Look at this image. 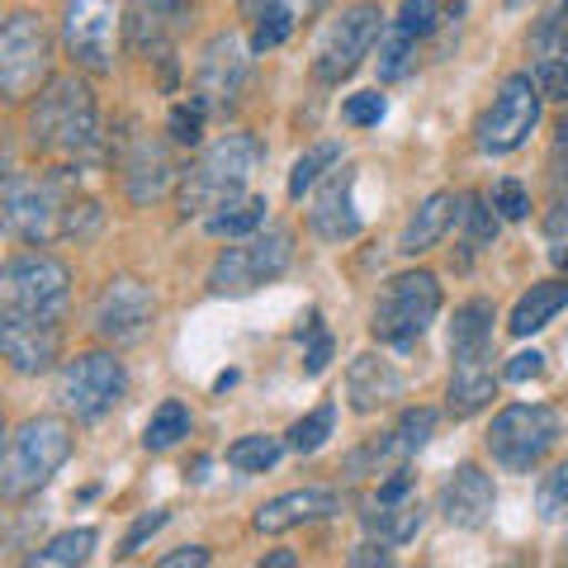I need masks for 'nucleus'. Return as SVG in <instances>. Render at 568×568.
I'll use <instances>...</instances> for the list:
<instances>
[{
	"instance_id": "nucleus-1",
	"label": "nucleus",
	"mask_w": 568,
	"mask_h": 568,
	"mask_svg": "<svg viewBox=\"0 0 568 568\" xmlns=\"http://www.w3.org/2000/svg\"><path fill=\"white\" fill-rule=\"evenodd\" d=\"M29 148L43 156H91L100 148L95 95L81 77H52L24 114Z\"/></svg>"
},
{
	"instance_id": "nucleus-2",
	"label": "nucleus",
	"mask_w": 568,
	"mask_h": 568,
	"mask_svg": "<svg viewBox=\"0 0 568 568\" xmlns=\"http://www.w3.org/2000/svg\"><path fill=\"white\" fill-rule=\"evenodd\" d=\"M261 162H265V142L256 133H242V129L223 133L181 171V181H175V209H181L185 219L223 209L227 200H237L246 190V181L256 175Z\"/></svg>"
},
{
	"instance_id": "nucleus-3",
	"label": "nucleus",
	"mask_w": 568,
	"mask_h": 568,
	"mask_svg": "<svg viewBox=\"0 0 568 568\" xmlns=\"http://www.w3.org/2000/svg\"><path fill=\"white\" fill-rule=\"evenodd\" d=\"M71 426L62 417H29L10 432L6 455H0V497L6 503H24L52 474L71 459Z\"/></svg>"
},
{
	"instance_id": "nucleus-4",
	"label": "nucleus",
	"mask_w": 568,
	"mask_h": 568,
	"mask_svg": "<svg viewBox=\"0 0 568 568\" xmlns=\"http://www.w3.org/2000/svg\"><path fill=\"white\" fill-rule=\"evenodd\" d=\"M77 200L71 171L48 175H10L6 181V227L29 246H43L52 237H67V209Z\"/></svg>"
},
{
	"instance_id": "nucleus-5",
	"label": "nucleus",
	"mask_w": 568,
	"mask_h": 568,
	"mask_svg": "<svg viewBox=\"0 0 568 568\" xmlns=\"http://www.w3.org/2000/svg\"><path fill=\"white\" fill-rule=\"evenodd\" d=\"M564 436V417L549 403H511L488 426V455L507 474H530Z\"/></svg>"
},
{
	"instance_id": "nucleus-6",
	"label": "nucleus",
	"mask_w": 568,
	"mask_h": 568,
	"mask_svg": "<svg viewBox=\"0 0 568 568\" xmlns=\"http://www.w3.org/2000/svg\"><path fill=\"white\" fill-rule=\"evenodd\" d=\"M440 313V280L432 271H403L379 290L375 313H369V332L384 346H407L436 323Z\"/></svg>"
},
{
	"instance_id": "nucleus-7",
	"label": "nucleus",
	"mask_w": 568,
	"mask_h": 568,
	"mask_svg": "<svg viewBox=\"0 0 568 568\" xmlns=\"http://www.w3.org/2000/svg\"><path fill=\"white\" fill-rule=\"evenodd\" d=\"M123 29H129L123 0H67L62 6V48L85 77H110L114 71Z\"/></svg>"
},
{
	"instance_id": "nucleus-8",
	"label": "nucleus",
	"mask_w": 568,
	"mask_h": 568,
	"mask_svg": "<svg viewBox=\"0 0 568 568\" xmlns=\"http://www.w3.org/2000/svg\"><path fill=\"white\" fill-rule=\"evenodd\" d=\"M379 33H384V10L375 0H355L342 14H332V24L317 33L313 48V77L323 85H342L346 77L361 71L369 48L379 43Z\"/></svg>"
},
{
	"instance_id": "nucleus-9",
	"label": "nucleus",
	"mask_w": 568,
	"mask_h": 568,
	"mask_svg": "<svg viewBox=\"0 0 568 568\" xmlns=\"http://www.w3.org/2000/svg\"><path fill=\"white\" fill-rule=\"evenodd\" d=\"M52 81V33L39 14L14 10L0 29V95L10 104H24L39 95V85Z\"/></svg>"
},
{
	"instance_id": "nucleus-10",
	"label": "nucleus",
	"mask_w": 568,
	"mask_h": 568,
	"mask_svg": "<svg viewBox=\"0 0 568 568\" xmlns=\"http://www.w3.org/2000/svg\"><path fill=\"white\" fill-rule=\"evenodd\" d=\"M294 261V233L290 227H265V233H252L237 246H223L219 261L209 271V290L213 294H252L261 284L280 280Z\"/></svg>"
},
{
	"instance_id": "nucleus-11",
	"label": "nucleus",
	"mask_w": 568,
	"mask_h": 568,
	"mask_svg": "<svg viewBox=\"0 0 568 568\" xmlns=\"http://www.w3.org/2000/svg\"><path fill=\"white\" fill-rule=\"evenodd\" d=\"M540 85H536V71H511V77L503 81V91L493 95V104L484 114H478L474 123V142L484 148L488 156H507L517 152L521 142L536 133L540 123Z\"/></svg>"
},
{
	"instance_id": "nucleus-12",
	"label": "nucleus",
	"mask_w": 568,
	"mask_h": 568,
	"mask_svg": "<svg viewBox=\"0 0 568 568\" xmlns=\"http://www.w3.org/2000/svg\"><path fill=\"white\" fill-rule=\"evenodd\" d=\"M129 394V369L114 351H81L58 375V403L77 422H95Z\"/></svg>"
},
{
	"instance_id": "nucleus-13",
	"label": "nucleus",
	"mask_w": 568,
	"mask_h": 568,
	"mask_svg": "<svg viewBox=\"0 0 568 568\" xmlns=\"http://www.w3.org/2000/svg\"><path fill=\"white\" fill-rule=\"evenodd\" d=\"M71 298V271L48 252H20L0 275V313H62Z\"/></svg>"
},
{
	"instance_id": "nucleus-14",
	"label": "nucleus",
	"mask_w": 568,
	"mask_h": 568,
	"mask_svg": "<svg viewBox=\"0 0 568 568\" xmlns=\"http://www.w3.org/2000/svg\"><path fill=\"white\" fill-rule=\"evenodd\" d=\"M62 313H0V351L14 375H43L62 355Z\"/></svg>"
},
{
	"instance_id": "nucleus-15",
	"label": "nucleus",
	"mask_w": 568,
	"mask_h": 568,
	"mask_svg": "<svg viewBox=\"0 0 568 568\" xmlns=\"http://www.w3.org/2000/svg\"><path fill=\"white\" fill-rule=\"evenodd\" d=\"M426 507L413 493V474L407 469H388V478L361 503V526L384 545H407L422 530Z\"/></svg>"
},
{
	"instance_id": "nucleus-16",
	"label": "nucleus",
	"mask_w": 568,
	"mask_h": 568,
	"mask_svg": "<svg viewBox=\"0 0 568 568\" xmlns=\"http://www.w3.org/2000/svg\"><path fill=\"white\" fill-rule=\"evenodd\" d=\"M152 317H156V294L142 280L119 275V280H110L100 290L95 313H91V327H95L100 342L129 346V342H138V336L152 327Z\"/></svg>"
},
{
	"instance_id": "nucleus-17",
	"label": "nucleus",
	"mask_w": 568,
	"mask_h": 568,
	"mask_svg": "<svg viewBox=\"0 0 568 568\" xmlns=\"http://www.w3.org/2000/svg\"><path fill=\"white\" fill-rule=\"evenodd\" d=\"M252 52V48H246ZM246 52L237 43V33H213L204 43L200 62H194V85H200V95L209 104H227L237 100L242 81H246Z\"/></svg>"
},
{
	"instance_id": "nucleus-18",
	"label": "nucleus",
	"mask_w": 568,
	"mask_h": 568,
	"mask_svg": "<svg viewBox=\"0 0 568 568\" xmlns=\"http://www.w3.org/2000/svg\"><path fill=\"white\" fill-rule=\"evenodd\" d=\"M493 507H497V488L478 465H459L446 478V488H440V517L459 530H484L493 521Z\"/></svg>"
},
{
	"instance_id": "nucleus-19",
	"label": "nucleus",
	"mask_w": 568,
	"mask_h": 568,
	"mask_svg": "<svg viewBox=\"0 0 568 568\" xmlns=\"http://www.w3.org/2000/svg\"><path fill=\"white\" fill-rule=\"evenodd\" d=\"M403 398V375L394 361H384L375 351H361L355 361L346 365V403L351 413H379V407H394Z\"/></svg>"
},
{
	"instance_id": "nucleus-20",
	"label": "nucleus",
	"mask_w": 568,
	"mask_h": 568,
	"mask_svg": "<svg viewBox=\"0 0 568 568\" xmlns=\"http://www.w3.org/2000/svg\"><path fill=\"white\" fill-rule=\"evenodd\" d=\"M308 227H313V237H323V242H351V237H361V213H355V171L342 166L332 175V181L317 190V200L308 209Z\"/></svg>"
},
{
	"instance_id": "nucleus-21",
	"label": "nucleus",
	"mask_w": 568,
	"mask_h": 568,
	"mask_svg": "<svg viewBox=\"0 0 568 568\" xmlns=\"http://www.w3.org/2000/svg\"><path fill=\"white\" fill-rule=\"evenodd\" d=\"M342 511V497H336L332 488H294L284 497H271L265 507H256L252 526L261 530V536H284V530L294 526H308V521H327Z\"/></svg>"
},
{
	"instance_id": "nucleus-22",
	"label": "nucleus",
	"mask_w": 568,
	"mask_h": 568,
	"mask_svg": "<svg viewBox=\"0 0 568 568\" xmlns=\"http://www.w3.org/2000/svg\"><path fill=\"white\" fill-rule=\"evenodd\" d=\"M123 190H129V200L133 204H152V200H162V194L171 190V181H181L171 166V156L166 148L156 138H133L129 142V152H123Z\"/></svg>"
},
{
	"instance_id": "nucleus-23",
	"label": "nucleus",
	"mask_w": 568,
	"mask_h": 568,
	"mask_svg": "<svg viewBox=\"0 0 568 568\" xmlns=\"http://www.w3.org/2000/svg\"><path fill=\"white\" fill-rule=\"evenodd\" d=\"M493 323H497V308L488 298H469L459 304L450 317V355L455 365H469V361H493Z\"/></svg>"
},
{
	"instance_id": "nucleus-24",
	"label": "nucleus",
	"mask_w": 568,
	"mask_h": 568,
	"mask_svg": "<svg viewBox=\"0 0 568 568\" xmlns=\"http://www.w3.org/2000/svg\"><path fill=\"white\" fill-rule=\"evenodd\" d=\"M455 209L459 200L450 190H436V194H426V200L417 204V213L407 219L403 227V237H398V252L403 256H422V252H432V246L446 237V227L455 223Z\"/></svg>"
},
{
	"instance_id": "nucleus-25",
	"label": "nucleus",
	"mask_w": 568,
	"mask_h": 568,
	"mask_svg": "<svg viewBox=\"0 0 568 568\" xmlns=\"http://www.w3.org/2000/svg\"><path fill=\"white\" fill-rule=\"evenodd\" d=\"M564 308H568V280H540L517 298V308H511V317H507V332L511 336H530V332L555 323Z\"/></svg>"
},
{
	"instance_id": "nucleus-26",
	"label": "nucleus",
	"mask_w": 568,
	"mask_h": 568,
	"mask_svg": "<svg viewBox=\"0 0 568 568\" xmlns=\"http://www.w3.org/2000/svg\"><path fill=\"white\" fill-rule=\"evenodd\" d=\"M497 398V375H493V361H469V365H455L450 375V388H446V407L455 422H465L474 413Z\"/></svg>"
},
{
	"instance_id": "nucleus-27",
	"label": "nucleus",
	"mask_w": 568,
	"mask_h": 568,
	"mask_svg": "<svg viewBox=\"0 0 568 568\" xmlns=\"http://www.w3.org/2000/svg\"><path fill=\"white\" fill-rule=\"evenodd\" d=\"M265 209L271 204H265L261 194H237V200H227L223 209H213L204 219V227L213 237H252L265 227Z\"/></svg>"
},
{
	"instance_id": "nucleus-28",
	"label": "nucleus",
	"mask_w": 568,
	"mask_h": 568,
	"mask_svg": "<svg viewBox=\"0 0 568 568\" xmlns=\"http://www.w3.org/2000/svg\"><path fill=\"white\" fill-rule=\"evenodd\" d=\"M455 227L465 233V265H469V256H474V252H484V246H493V237H497V213L488 209L484 194H459Z\"/></svg>"
},
{
	"instance_id": "nucleus-29",
	"label": "nucleus",
	"mask_w": 568,
	"mask_h": 568,
	"mask_svg": "<svg viewBox=\"0 0 568 568\" xmlns=\"http://www.w3.org/2000/svg\"><path fill=\"white\" fill-rule=\"evenodd\" d=\"M100 545V536L91 526H81V530H62V536H52L43 549H33V555L24 559L29 568H52V564H85L91 559V549Z\"/></svg>"
},
{
	"instance_id": "nucleus-30",
	"label": "nucleus",
	"mask_w": 568,
	"mask_h": 568,
	"mask_svg": "<svg viewBox=\"0 0 568 568\" xmlns=\"http://www.w3.org/2000/svg\"><path fill=\"white\" fill-rule=\"evenodd\" d=\"M342 162V142L336 138H327V142H313V148L298 156L294 162V171H290V200H304V194L323 181V175Z\"/></svg>"
},
{
	"instance_id": "nucleus-31",
	"label": "nucleus",
	"mask_w": 568,
	"mask_h": 568,
	"mask_svg": "<svg viewBox=\"0 0 568 568\" xmlns=\"http://www.w3.org/2000/svg\"><path fill=\"white\" fill-rule=\"evenodd\" d=\"M530 52L536 58H564L568 62V0H549L530 29Z\"/></svg>"
},
{
	"instance_id": "nucleus-32",
	"label": "nucleus",
	"mask_w": 568,
	"mask_h": 568,
	"mask_svg": "<svg viewBox=\"0 0 568 568\" xmlns=\"http://www.w3.org/2000/svg\"><path fill=\"white\" fill-rule=\"evenodd\" d=\"M284 446H290V440L265 436V432L242 436V440H233V446H227V465L242 469V474H265V469H275V459L284 455Z\"/></svg>"
},
{
	"instance_id": "nucleus-33",
	"label": "nucleus",
	"mask_w": 568,
	"mask_h": 568,
	"mask_svg": "<svg viewBox=\"0 0 568 568\" xmlns=\"http://www.w3.org/2000/svg\"><path fill=\"white\" fill-rule=\"evenodd\" d=\"M185 436H190V407L181 398H166L152 413L148 432H142V446H148V450H171L175 440H185Z\"/></svg>"
},
{
	"instance_id": "nucleus-34",
	"label": "nucleus",
	"mask_w": 568,
	"mask_h": 568,
	"mask_svg": "<svg viewBox=\"0 0 568 568\" xmlns=\"http://www.w3.org/2000/svg\"><path fill=\"white\" fill-rule=\"evenodd\" d=\"M332 426H336V403H317L308 417H298L290 432H284V440H290V450L298 455H313V450H323L327 446V436H332Z\"/></svg>"
},
{
	"instance_id": "nucleus-35",
	"label": "nucleus",
	"mask_w": 568,
	"mask_h": 568,
	"mask_svg": "<svg viewBox=\"0 0 568 568\" xmlns=\"http://www.w3.org/2000/svg\"><path fill=\"white\" fill-rule=\"evenodd\" d=\"M417 62V39L407 29H384L379 33V81H403Z\"/></svg>"
},
{
	"instance_id": "nucleus-36",
	"label": "nucleus",
	"mask_w": 568,
	"mask_h": 568,
	"mask_svg": "<svg viewBox=\"0 0 568 568\" xmlns=\"http://www.w3.org/2000/svg\"><path fill=\"white\" fill-rule=\"evenodd\" d=\"M204 119H209V100L194 91L190 100L181 104H171V114H166V133L171 142H181V148H194V142L204 138Z\"/></svg>"
},
{
	"instance_id": "nucleus-37",
	"label": "nucleus",
	"mask_w": 568,
	"mask_h": 568,
	"mask_svg": "<svg viewBox=\"0 0 568 568\" xmlns=\"http://www.w3.org/2000/svg\"><path fill=\"white\" fill-rule=\"evenodd\" d=\"M536 511H540V521H564V517H568V459L540 478V488H536Z\"/></svg>"
},
{
	"instance_id": "nucleus-38",
	"label": "nucleus",
	"mask_w": 568,
	"mask_h": 568,
	"mask_svg": "<svg viewBox=\"0 0 568 568\" xmlns=\"http://www.w3.org/2000/svg\"><path fill=\"white\" fill-rule=\"evenodd\" d=\"M290 33H294V6H275V10H265L261 20L252 24V43H246V48H252L256 58H261V52L280 48L284 39H290Z\"/></svg>"
},
{
	"instance_id": "nucleus-39",
	"label": "nucleus",
	"mask_w": 568,
	"mask_h": 568,
	"mask_svg": "<svg viewBox=\"0 0 568 568\" xmlns=\"http://www.w3.org/2000/svg\"><path fill=\"white\" fill-rule=\"evenodd\" d=\"M394 24L407 29L413 39H432V33L440 29V0H403Z\"/></svg>"
},
{
	"instance_id": "nucleus-40",
	"label": "nucleus",
	"mask_w": 568,
	"mask_h": 568,
	"mask_svg": "<svg viewBox=\"0 0 568 568\" xmlns=\"http://www.w3.org/2000/svg\"><path fill=\"white\" fill-rule=\"evenodd\" d=\"M493 209H497V219H507V223H521L526 213H530V190L521 181H497L493 185Z\"/></svg>"
},
{
	"instance_id": "nucleus-41",
	"label": "nucleus",
	"mask_w": 568,
	"mask_h": 568,
	"mask_svg": "<svg viewBox=\"0 0 568 568\" xmlns=\"http://www.w3.org/2000/svg\"><path fill=\"white\" fill-rule=\"evenodd\" d=\"M384 95L379 91H361V95H346V104H342V119L351 123V129H369V123H379L384 119Z\"/></svg>"
},
{
	"instance_id": "nucleus-42",
	"label": "nucleus",
	"mask_w": 568,
	"mask_h": 568,
	"mask_svg": "<svg viewBox=\"0 0 568 568\" xmlns=\"http://www.w3.org/2000/svg\"><path fill=\"white\" fill-rule=\"evenodd\" d=\"M536 85L545 100L568 104V62L564 58H536Z\"/></svg>"
},
{
	"instance_id": "nucleus-43",
	"label": "nucleus",
	"mask_w": 568,
	"mask_h": 568,
	"mask_svg": "<svg viewBox=\"0 0 568 568\" xmlns=\"http://www.w3.org/2000/svg\"><path fill=\"white\" fill-rule=\"evenodd\" d=\"M327 361H332V332H323V327H317V317H313V327H308V351H304V375L317 379V375L327 369Z\"/></svg>"
},
{
	"instance_id": "nucleus-44",
	"label": "nucleus",
	"mask_w": 568,
	"mask_h": 568,
	"mask_svg": "<svg viewBox=\"0 0 568 568\" xmlns=\"http://www.w3.org/2000/svg\"><path fill=\"white\" fill-rule=\"evenodd\" d=\"M162 526H166V511H142V517L133 521V530H129V536H123L119 555H123V559H129V555H138V549H142V540H148V536H156V530H162Z\"/></svg>"
},
{
	"instance_id": "nucleus-45",
	"label": "nucleus",
	"mask_w": 568,
	"mask_h": 568,
	"mask_svg": "<svg viewBox=\"0 0 568 568\" xmlns=\"http://www.w3.org/2000/svg\"><path fill=\"white\" fill-rule=\"evenodd\" d=\"M545 375V355L540 351H521V355H511V361L503 365V379L507 384H526V379H536Z\"/></svg>"
},
{
	"instance_id": "nucleus-46",
	"label": "nucleus",
	"mask_w": 568,
	"mask_h": 568,
	"mask_svg": "<svg viewBox=\"0 0 568 568\" xmlns=\"http://www.w3.org/2000/svg\"><path fill=\"white\" fill-rule=\"evenodd\" d=\"M209 559H213V555H209L204 545H185V549H175V555H162L156 564H162V568H204Z\"/></svg>"
},
{
	"instance_id": "nucleus-47",
	"label": "nucleus",
	"mask_w": 568,
	"mask_h": 568,
	"mask_svg": "<svg viewBox=\"0 0 568 568\" xmlns=\"http://www.w3.org/2000/svg\"><path fill=\"white\" fill-rule=\"evenodd\" d=\"M346 564H355V568H365V564H394V555H388V545L379 540H365V545H355L351 555H346Z\"/></svg>"
},
{
	"instance_id": "nucleus-48",
	"label": "nucleus",
	"mask_w": 568,
	"mask_h": 568,
	"mask_svg": "<svg viewBox=\"0 0 568 568\" xmlns=\"http://www.w3.org/2000/svg\"><path fill=\"white\" fill-rule=\"evenodd\" d=\"M549 185H555V204L568 209V162H564V152H555V171H549Z\"/></svg>"
},
{
	"instance_id": "nucleus-49",
	"label": "nucleus",
	"mask_w": 568,
	"mask_h": 568,
	"mask_svg": "<svg viewBox=\"0 0 568 568\" xmlns=\"http://www.w3.org/2000/svg\"><path fill=\"white\" fill-rule=\"evenodd\" d=\"M275 6H290V0H237V10L246 14V20H261V14L275 10Z\"/></svg>"
},
{
	"instance_id": "nucleus-50",
	"label": "nucleus",
	"mask_w": 568,
	"mask_h": 568,
	"mask_svg": "<svg viewBox=\"0 0 568 568\" xmlns=\"http://www.w3.org/2000/svg\"><path fill=\"white\" fill-rule=\"evenodd\" d=\"M294 564H298V559L290 555V549H275V555H265V559H261V568H294Z\"/></svg>"
},
{
	"instance_id": "nucleus-51",
	"label": "nucleus",
	"mask_w": 568,
	"mask_h": 568,
	"mask_svg": "<svg viewBox=\"0 0 568 568\" xmlns=\"http://www.w3.org/2000/svg\"><path fill=\"white\" fill-rule=\"evenodd\" d=\"M233 384H237V369H227V375L213 379V388H219V394H227V388H233Z\"/></svg>"
},
{
	"instance_id": "nucleus-52",
	"label": "nucleus",
	"mask_w": 568,
	"mask_h": 568,
	"mask_svg": "<svg viewBox=\"0 0 568 568\" xmlns=\"http://www.w3.org/2000/svg\"><path fill=\"white\" fill-rule=\"evenodd\" d=\"M555 261H559V271H568V252H555Z\"/></svg>"
},
{
	"instance_id": "nucleus-53",
	"label": "nucleus",
	"mask_w": 568,
	"mask_h": 568,
	"mask_svg": "<svg viewBox=\"0 0 568 568\" xmlns=\"http://www.w3.org/2000/svg\"><path fill=\"white\" fill-rule=\"evenodd\" d=\"M507 6H511V10H517V6H526V0H507Z\"/></svg>"
}]
</instances>
